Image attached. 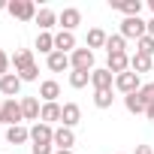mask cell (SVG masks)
Listing matches in <instances>:
<instances>
[{"label": "cell", "mask_w": 154, "mask_h": 154, "mask_svg": "<svg viewBox=\"0 0 154 154\" xmlns=\"http://www.w3.org/2000/svg\"><path fill=\"white\" fill-rule=\"evenodd\" d=\"M148 103H154V85H142L136 94L124 97V106H127V112H133V115H142V112L148 109Z\"/></svg>", "instance_id": "cell-1"}, {"label": "cell", "mask_w": 154, "mask_h": 154, "mask_svg": "<svg viewBox=\"0 0 154 154\" xmlns=\"http://www.w3.org/2000/svg\"><path fill=\"white\" fill-rule=\"evenodd\" d=\"M9 15L12 18H18V21H36V3H33V0H9Z\"/></svg>", "instance_id": "cell-2"}, {"label": "cell", "mask_w": 154, "mask_h": 154, "mask_svg": "<svg viewBox=\"0 0 154 154\" xmlns=\"http://www.w3.org/2000/svg\"><path fill=\"white\" fill-rule=\"evenodd\" d=\"M145 33H148V24H145L139 15H136V18H124V21H121V36H124V39H136V42H139Z\"/></svg>", "instance_id": "cell-3"}, {"label": "cell", "mask_w": 154, "mask_h": 154, "mask_svg": "<svg viewBox=\"0 0 154 154\" xmlns=\"http://www.w3.org/2000/svg\"><path fill=\"white\" fill-rule=\"evenodd\" d=\"M69 66L72 69H85V72H94V51L85 45V48H75L69 54Z\"/></svg>", "instance_id": "cell-4"}, {"label": "cell", "mask_w": 154, "mask_h": 154, "mask_svg": "<svg viewBox=\"0 0 154 154\" xmlns=\"http://www.w3.org/2000/svg\"><path fill=\"white\" fill-rule=\"evenodd\" d=\"M115 88H118L124 97H130V94H136L142 85H139V75H136V72H121V75H115Z\"/></svg>", "instance_id": "cell-5"}, {"label": "cell", "mask_w": 154, "mask_h": 154, "mask_svg": "<svg viewBox=\"0 0 154 154\" xmlns=\"http://www.w3.org/2000/svg\"><path fill=\"white\" fill-rule=\"evenodd\" d=\"M30 142H33V145H54V130L39 121V124L30 127Z\"/></svg>", "instance_id": "cell-6"}, {"label": "cell", "mask_w": 154, "mask_h": 154, "mask_svg": "<svg viewBox=\"0 0 154 154\" xmlns=\"http://www.w3.org/2000/svg\"><path fill=\"white\" fill-rule=\"evenodd\" d=\"M57 24H60V30H69V33H72L75 27L82 24V12L75 9V6H66V9L57 15Z\"/></svg>", "instance_id": "cell-7"}, {"label": "cell", "mask_w": 154, "mask_h": 154, "mask_svg": "<svg viewBox=\"0 0 154 154\" xmlns=\"http://www.w3.org/2000/svg\"><path fill=\"white\" fill-rule=\"evenodd\" d=\"M18 91H21V79H18V72H6L3 79H0V94H3L6 100H15Z\"/></svg>", "instance_id": "cell-8"}, {"label": "cell", "mask_w": 154, "mask_h": 154, "mask_svg": "<svg viewBox=\"0 0 154 154\" xmlns=\"http://www.w3.org/2000/svg\"><path fill=\"white\" fill-rule=\"evenodd\" d=\"M54 145H57V151H72V145H75V133H72V127H57L54 130Z\"/></svg>", "instance_id": "cell-9"}, {"label": "cell", "mask_w": 154, "mask_h": 154, "mask_svg": "<svg viewBox=\"0 0 154 154\" xmlns=\"http://www.w3.org/2000/svg\"><path fill=\"white\" fill-rule=\"evenodd\" d=\"M91 85H94V91H112L115 75H112L109 69H94V72H91Z\"/></svg>", "instance_id": "cell-10"}, {"label": "cell", "mask_w": 154, "mask_h": 154, "mask_svg": "<svg viewBox=\"0 0 154 154\" xmlns=\"http://www.w3.org/2000/svg\"><path fill=\"white\" fill-rule=\"evenodd\" d=\"M109 6L112 9H121L127 18H136L142 12V0H109Z\"/></svg>", "instance_id": "cell-11"}, {"label": "cell", "mask_w": 154, "mask_h": 154, "mask_svg": "<svg viewBox=\"0 0 154 154\" xmlns=\"http://www.w3.org/2000/svg\"><path fill=\"white\" fill-rule=\"evenodd\" d=\"M54 51L72 54V51H75V36H72L69 30H60V33H54Z\"/></svg>", "instance_id": "cell-12"}, {"label": "cell", "mask_w": 154, "mask_h": 154, "mask_svg": "<svg viewBox=\"0 0 154 154\" xmlns=\"http://www.w3.org/2000/svg\"><path fill=\"white\" fill-rule=\"evenodd\" d=\"M39 112H42V106H39L36 97H21V115H24V121H39Z\"/></svg>", "instance_id": "cell-13"}, {"label": "cell", "mask_w": 154, "mask_h": 154, "mask_svg": "<svg viewBox=\"0 0 154 154\" xmlns=\"http://www.w3.org/2000/svg\"><path fill=\"white\" fill-rule=\"evenodd\" d=\"M3 115H6V124H9V127H15L18 121H24L21 103H15V100H3Z\"/></svg>", "instance_id": "cell-14"}, {"label": "cell", "mask_w": 154, "mask_h": 154, "mask_svg": "<svg viewBox=\"0 0 154 154\" xmlns=\"http://www.w3.org/2000/svg\"><path fill=\"white\" fill-rule=\"evenodd\" d=\"M60 121H63V127H75L82 121V109H79V103H63V115H60Z\"/></svg>", "instance_id": "cell-15"}, {"label": "cell", "mask_w": 154, "mask_h": 154, "mask_svg": "<svg viewBox=\"0 0 154 154\" xmlns=\"http://www.w3.org/2000/svg\"><path fill=\"white\" fill-rule=\"evenodd\" d=\"M127 66H130V57H127V51H121V54H109V72L112 75H121V72H127Z\"/></svg>", "instance_id": "cell-16"}, {"label": "cell", "mask_w": 154, "mask_h": 154, "mask_svg": "<svg viewBox=\"0 0 154 154\" xmlns=\"http://www.w3.org/2000/svg\"><path fill=\"white\" fill-rule=\"evenodd\" d=\"M60 115H63V106H57V103H42V112H39V121L51 127V121H60Z\"/></svg>", "instance_id": "cell-17"}, {"label": "cell", "mask_w": 154, "mask_h": 154, "mask_svg": "<svg viewBox=\"0 0 154 154\" xmlns=\"http://www.w3.org/2000/svg\"><path fill=\"white\" fill-rule=\"evenodd\" d=\"M36 24H39V30H42V33H48V30L57 24V15H54V9H45V6H42V9L36 12Z\"/></svg>", "instance_id": "cell-18"}, {"label": "cell", "mask_w": 154, "mask_h": 154, "mask_svg": "<svg viewBox=\"0 0 154 154\" xmlns=\"http://www.w3.org/2000/svg\"><path fill=\"white\" fill-rule=\"evenodd\" d=\"M12 66H15V72L33 66V51H30V48H18V51L12 54Z\"/></svg>", "instance_id": "cell-19"}, {"label": "cell", "mask_w": 154, "mask_h": 154, "mask_svg": "<svg viewBox=\"0 0 154 154\" xmlns=\"http://www.w3.org/2000/svg\"><path fill=\"white\" fill-rule=\"evenodd\" d=\"M45 63H48L51 72H63V69L69 66V54H63V51H51V54L45 57Z\"/></svg>", "instance_id": "cell-20"}, {"label": "cell", "mask_w": 154, "mask_h": 154, "mask_svg": "<svg viewBox=\"0 0 154 154\" xmlns=\"http://www.w3.org/2000/svg\"><path fill=\"white\" fill-rule=\"evenodd\" d=\"M39 97H42L45 103H54V100L60 97V85H57L54 79H45V82L39 85Z\"/></svg>", "instance_id": "cell-21"}, {"label": "cell", "mask_w": 154, "mask_h": 154, "mask_svg": "<svg viewBox=\"0 0 154 154\" xmlns=\"http://www.w3.org/2000/svg\"><path fill=\"white\" fill-rule=\"evenodd\" d=\"M27 139H30V130L21 127V124H15V127L6 130V142H9V145H24Z\"/></svg>", "instance_id": "cell-22"}, {"label": "cell", "mask_w": 154, "mask_h": 154, "mask_svg": "<svg viewBox=\"0 0 154 154\" xmlns=\"http://www.w3.org/2000/svg\"><path fill=\"white\" fill-rule=\"evenodd\" d=\"M106 30H100V27H91L88 30V48L94 51V48H106Z\"/></svg>", "instance_id": "cell-23"}, {"label": "cell", "mask_w": 154, "mask_h": 154, "mask_svg": "<svg viewBox=\"0 0 154 154\" xmlns=\"http://www.w3.org/2000/svg\"><path fill=\"white\" fill-rule=\"evenodd\" d=\"M130 69H133L136 75L148 72V69H151V57H148V54H139V51H136V54L130 57Z\"/></svg>", "instance_id": "cell-24"}, {"label": "cell", "mask_w": 154, "mask_h": 154, "mask_svg": "<svg viewBox=\"0 0 154 154\" xmlns=\"http://www.w3.org/2000/svg\"><path fill=\"white\" fill-rule=\"evenodd\" d=\"M88 82H91V72H85V69H72L69 72V85L72 88H85Z\"/></svg>", "instance_id": "cell-25"}, {"label": "cell", "mask_w": 154, "mask_h": 154, "mask_svg": "<svg viewBox=\"0 0 154 154\" xmlns=\"http://www.w3.org/2000/svg\"><path fill=\"white\" fill-rule=\"evenodd\" d=\"M36 48H39L42 54H51V51H54V36H51V33H39V36H36Z\"/></svg>", "instance_id": "cell-26"}, {"label": "cell", "mask_w": 154, "mask_h": 154, "mask_svg": "<svg viewBox=\"0 0 154 154\" xmlns=\"http://www.w3.org/2000/svg\"><path fill=\"white\" fill-rule=\"evenodd\" d=\"M106 51H109V54H121V51H124V36H121V33L109 36V39H106Z\"/></svg>", "instance_id": "cell-27"}, {"label": "cell", "mask_w": 154, "mask_h": 154, "mask_svg": "<svg viewBox=\"0 0 154 154\" xmlns=\"http://www.w3.org/2000/svg\"><path fill=\"white\" fill-rule=\"evenodd\" d=\"M112 100H115L112 91H94V106H97V109H109Z\"/></svg>", "instance_id": "cell-28"}, {"label": "cell", "mask_w": 154, "mask_h": 154, "mask_svg": "<svg viewBox=\"0 0 154 154\" xmlns=\"http://www.w3.org/2000/svg\"><path fill=\"white\" fill-rule=\"evenodd\" d=\"M136 45H139V48H136V51H139V54H148V57H151V54H154V39H151V36H148V33H145V36H142V39H139V42H136Z\"/></svg>", "instance_id": "cell-29"}, {"label": "cell", "mask_w": 154, "mask_h": 154, "mask_svg": "<svg viewBox=\"0 0 154 154\" xmlns=\"http://www.w3.org/2000/svg\"><path fill=\"white\" fill-rule=\"evenodd\" d=\"M18 79H21V82H36V79H39V66L33 63V66L21 69V72H18Z\"/></svg>", "instance_id": "cell-30"}, {"label": "cell", "mask_w": 154, "mask_h": 154, "mask_svg": "<svg viewBox=\"0 0 154 154\" xmlns=\"http://www.w3.org/2000/svg\"><path fill=\"white\" fill-rule=\"evenodd\" d=\"M9 63H12V57H9L3 48H0V79H3V75L9 72Z\"/></svg>", "instance_id": "cell-31"}, {"label": "cell", "mask_w": 154, "mask_h": 154, "mask_svg": "<svg viewBox=\"0 0 154 154\" xmlns=\"http://www.w3.org/2000/svg\"><path fill=\"white\" fill-rule=\"evenodd\" d=\"M136 154H154L151 145H136Z\"/></svg>", "instance_id": "cell-32"}, {"label": "cell", "mask_w": 154, "mask_h": 154, "mask_svg": "<svg viewBox=\"0 0 154 154\" xmlns=\"http://www.w3.org/2000/svg\"><path fill=\"white\" fill-rule=\"evenodd\" d=\"M145 115H148V121H154V103H148V109H145Z\"/></svg>", "instance_id": "cell-33"}, {"label": "cell", "mask_w": 154, "mask_h": 154, "mask_svg": "<svg viewBox=\"0 0 154 154\" xmlns=\"http://www.w3.org/2000/svg\"><path fill=\"white\" fill-rule=\"evenodd\" d=\"M145 24H148V36L154 39V18H151V21H145Z\"/></svg>", "instance_id": "cell-34"}, {"label": "cell", "mask_w": 154, "mask_h": 154, "mask_svg": "<svg viewBox=\"0 0 154 154\" xmlns=\"http://www.w3.org/2000/svg\"><path fill=\"white\" fill-rule=\"evenodd\" d=\"M0 124H6V115H3V103H0Z\"/></svg>", "instance_id": "cell-35"}, {"label": "cell", "mask_w": 154, "mask_h": 154, "mask_svg": "<svg viewBox=\"0 0 154 154\" xmlns=\"http://www.w3.org/2000/svg\"><path fill=\"white\" fill-rule=\"evenodd\" d=\"M148 6H151V12H154V0H148Z\"/></svg>", "instance_id": "cell-36"}, {"label": "cell", "mask_w": 154, "mask_h": 154, "mask_svg": "<svg viewBox=\"0 0 154 154\" xmlns=\"http://www.w3.org/2000/svg\"><path fill=\"white\" fill-rule=\"evenodd\" d=\"M54 154H72V151H54Z\"/></svg>", "instance_id": "cell-37"}, {"label": "cell", "mask_w": 154, "mask_h": 154, "mask_svg": "<svg viewBox=\"0 0 154 154\" xmlns=\"http://www.w3.org/2000/svg\"><path fill=\"white\" fill-rule=\"evenodd\" d=\"M151 85H154V82H151Z\"/></svg>", "instance_id": "cell-38"}]
</instances>
